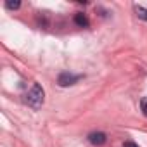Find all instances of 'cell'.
Returning <instances> with one entry per match:
<instances>
[{
    "instance_id": "1",
    "label": "cell",
    "mask_w": 147,
    "mask_h": 147,
    "mask_svg": "<svg viewBox=\"0 0 147 147\" xmlns=\"http://www.w3.org/2000/svg\"><path fill=\"white\" fill-rule=\"evenodd\" d=\"M43 100H45V92H43L42 85L35 83V85L31 87V90L28 92V95H26V102H28L30 107H33V109H40L42 104H43Z\"/></svg>"
},
{
    "instance_id": "2",
    "label": "cell",
    "mask_w": 147,
    "mask_h": 147,
    "mask_svg": "<svg viewBox=\"0 0 147 147\" xmlns=\"http://www.w3.org/2000/svg\"><path fill=\"white\" fill-rule=\"evenodd\" d=\"M82 78H83L82 75H73V73H61L59 78H57V83H59V87H71V85L78 83Z\"/></svg>"
},
{
    "instance_id": "3",
    "label": "cell",
    "mask_w": 147,
    "mask_h": 147,
    "mask_svg": "<svg viewBox=\"0 0 147 147\" xmlns=\"http://www.w3.org/2000/svg\"><path fill=\"white\" fill-rule=\"evenodd\" d=\"M88 140H90V144H94V145H104V144L107 142V135H106L104 131H92V133L88 135Z\"/></svg>"
},
{
    "instance_id": "4",
    "label": "cell",
    "mask_w": 147,
    "mask_h": 147,
    "mask_svg": "<svg viewBox=\"0 0 147 147\" xmlns=\"http://www.w3.org/2000/svg\"><path fill=\"white\" fill-rule=\"evenodd\" d=\"M75 23H76L80 28H87V26H88V19H87V16H85L83 12H76V14H75Z\"/></svg>"
},
{
    "instance_id": "5",
    "label": "cell",
    "mask_w": 147,
    "mask_h": 147,
    "mask_svg": "<svg viewBox=\"0 0 147 147\" xmlns=\"http://www.w3.org/2000/svg\"><path fill=\"white\" fill-rule=\"evenodd\" d=\"M133 9H135V14L138 16V19L147 21V9H145V7H142V5L135 4V5H133Z\"/></svg>"
},
{
    "instance_id": "6",
    "label": "cell",
    "mask_w": 147,
    "mask_h": 147,
    "mask_svg": "<svg viewBox=\"0 0 147 147\" xmlns=\"http://www.w3.org/2000/svg\"><path fill=\"white\" fill-rule=\"evenodd\" d=\"M5 7H7V9H11V11H16V9H19V7H21V2H18V0H16V2L9 0V2H5Z\"/></svg>"
},
{
    "instance_id": "7",
    "label": "cell",
    "mask_w": 147,
    "mask_h": 147,
    "mask_svg": "<svg viewBox=\"0 0 147 147\" xmlns=\"http://www.w3.org/2000/svg\"><path fill=\"white\" fill-rule=\"evenodd\" d=\"M140 109H142V113L147 116V99H142V100H140Z\"/></svg>"
},
{
    "instance_id": "8",
    "label": "cell",
    "mask_w": 147,
    "mask_h": 147,
    "mask_svg": "<svg viewBox=\"0 0 147 147\" xmlns=\"http://www.w3.org/2000/svg\"><path fill=\"white\" fill-rule=\"evenodd\" d=\"M123 147H138V145H137L135 142H131V140H128V142H125V144H123Z\"/></svg>"
}]
</instances>
